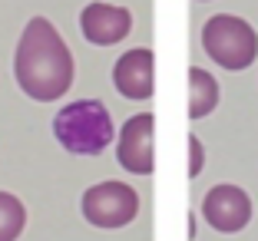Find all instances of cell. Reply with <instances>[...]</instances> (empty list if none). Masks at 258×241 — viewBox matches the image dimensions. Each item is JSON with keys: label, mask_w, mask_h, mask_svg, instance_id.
I'll list each match as a JSON object with an SVG mask.
<instances>
[{"label": "cell", "mask_w": 258, "mask_h": 241, "mask_svg": "<svg viewBox=\"0 0 258 241\" xmlns=\"http://www.w3.org/2000/svg\"><path fill=\"white\" fill-rule=\"evenodd\" d=\"M14 76L20 90L37 103H53L73 83V53L46 17H33L20 33L14 56Z\"/></svg>", "instance_id": "6da1fadb"}, {"label": "cell", "mask_w": 258, "mask_h": 241, "mask_svg": "<svg viewBox=\"0 0 258 241\" xmlns=\"http://www.w3.org/2000/svg\"><path fill=\"white\" fill-rule=\"evenodd\" d=\"M53 136L73 155H96L113 142V119L99 99H76L53 119Z\"/></svg>", "instance_id": "7a4b0ae2"}, {"label": "cell", "mask_w": 258, "mask_h": 241, "mask_svg": "<svg viewBox=\"0 0 258 241\" xmlns=\"http://www.w3.org/2000/svg\"><path fill=\"white\" fill-rule=\"evenodd\" d=\"M202 46L219 66L232 69H248L258 56V33L251 30L242 17L232 14H215L202 27Z\"/></svg>", "instance_id": "3957f363"}, {"label": "cell", "mask_w": 258, "mask_h": 241, "mask_svg": "<svg viewBox=\"0 0 258 241\" xmlns=\"http://www.w3.org/2000/svg\"><path fill=\"white\" fill-rule=\"evenodd\" d=\"M83 215L96 228H122L139 215V195L126 182H99L83 192Z\"/></svg>", "instance_id": "277c9868"}, {"label": "cell", "mask_w": 258, "mask_h": 241, "mask_svg": "<svg viewBox=\"0 0 258 241\" xmlns=\"http://www.w3.org/2000/svg\"><path fill=\"white\" fill-rule=\"evenodd\" d=\"M116 158L126 172L152 175V169H156V119H152V113H139L126 119Z\"/></svg>", "instance_id": "5b68a950"}, {"label": "cell", "mask_w": 258, "mask_h": 241, "mask_svg": "<svg viewBox=\"0 0 258 241\" xmlns=\"http://www.w3.org/2000/svg\"><path fill=\"white\" fill-rule=\"evenodd\" d=\"M202 215H205V221L222 234L242 231L251 221V198L245 195V189H238V185H215L202 202Z\"/></svg>", "instance_id": "8992f818"}, {"label": "cell", "mask_w": 258, "mask_h": 241, "mask_svg": "<svg viewBox=\"0 0 258 241\" xmlns=\"http://www.w3.org/2000/svg\"><path fill=\"white\" fill-rule=\"evenodd\" d=\"M113 83L116 90L122 93L126 99H149L156 93V60H152V50H136L122 53L113 66Z\"/></svg>", "instance_id": "52a82bcc"}, {"label": "cell", "mask_w": 258, "mask_h": 241, "mask_svg": "<svg viewBox=\"0 0 258 241\" xmlns=\"http://www.w3.org/2000/svg\"><path fill=\"white\" fill-rule=\"evenodd\" d=\"M80 27L83 37L96 46H113L133 30V17L126 7H113V4H86L80 14Z\"/></svg>", "instance_id": "ba28073f"}, {"label": "cell", "mask_w": 258, "mask_h": 241, "mask_svg": "<svg viewBox=\"0 0 258 241\" xmlns=\"http://www.w3.org/2000/svg\"><path fill=\"white\" fill-rule=\"evenodd\" d=\"M219 106V83L212 73L192 66L189 69V119H202Z\"/></svg>", "instance_id": "9c48e42d"}, {"label": "cell", "mask_w": 258, "mask_h": 241, "mask_svg": "<svg viewBox=\"0 0 258 241\" xmlns=\"http://www.w3.org/2000/svg\"><path fill=\"white\" fill-rule=\"evenodd\" d=\"M27 225V208L17 195L0 192V241H17Z\"/></svg>", "instance_id": "30bf717a"}, {"label": "cell", "mask_w": 258, "mask_h": 241, "mask_svg": "<svg viewBox=\"0 0 258 241\" xmlns=\"http://www.w3.org/2000/svg\"><path fill=\"white\" fill-rule=\"evenodd\" d=\"M199 172H202V142L199 136H189V175L196 179Z\"/></svg>", "instance_id": "8fae6325"}]
</instances>
